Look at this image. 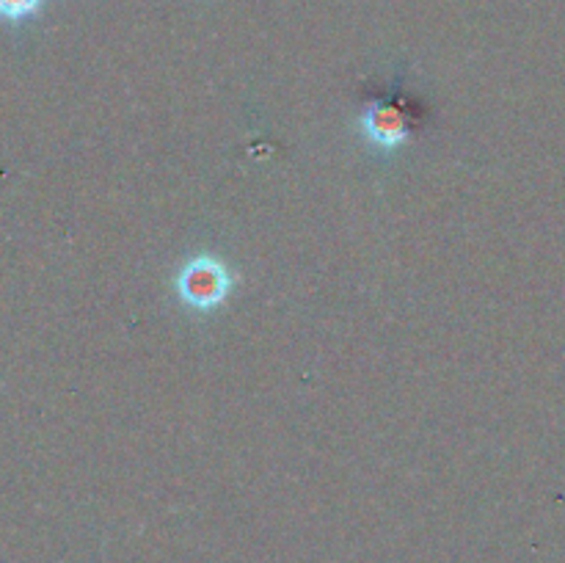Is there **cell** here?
Returning a JSON list of instances; mask_svg holds the SVG:
<instances>
[{
	"mask_svg": "<svg viewBox=\"0 0 565 563\" xmlns=\"http://www.w3.org/2000/svg\"><path fill=\"white\" fill-rule=\"evenodd\" d=\"M44 3L47 0H0V22L20 25V22L33 20L44 9Z\"/></svg>",
	"mask_w": 565,
	"mask_h": 563,
	"instance_id": "3957f363",
	"label": "cell"
},
{
	"mask_svg": "<svg viewBox=\"0 0 565 563\" xmlns=\"http://www.w3.org/2000/svg\"><path fill=\"white\" fill-rule=\"evenodd\" d=\"M356 121L364 141L370 147H379L381 152H397L412 141V119L395 99H375V103L364 105Z\"/></svg>",
	"mask_w": 565,
	"mask_h": 563,
	"instance_id": "7a4b0ae2",
	"label": "cell"
},
{
	"mask_svg": "<svg viewBox=\"0 0 565 563\" xmlns=\"http://www.w3.org/2000/svg\"><path fill=\"white\" fill-rule=\"evenodd\" d=\"M235 270L213 252H199L180 265L174 276L177 298L191 312H218L235 293Z\"/></svg>",
	"mask_w": 565,
	"mask_h": 563,
	"instance_id": "6da1fadb",
	"label": "cell"
}]
</instances>
